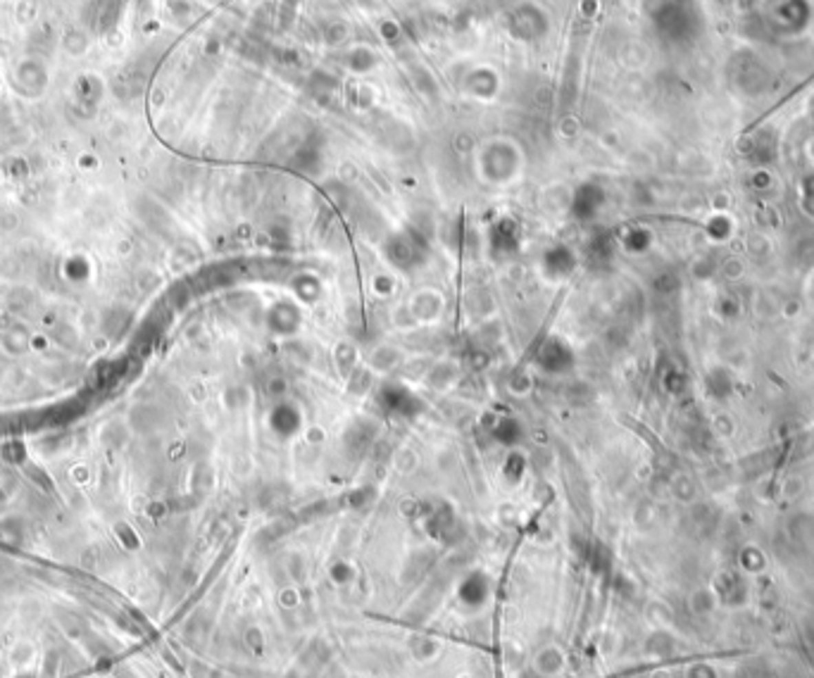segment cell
<instances>
[{"label": "cell", "mask_w": 814, "mask_h": 678, "mask_svg": "<svg viewBox=\"0 0 814 678\" xmlns=\"http://www.w3.org/2000/svg\"><path fill=\"white\" fill-rule=\"evenodd\" d=\"M707 386L714 397H727L731 393V379H729L727 371H722V369H714L712 374H709Z\"/></svg>", "instance_id": "6da1fadb"}]
</instances>
